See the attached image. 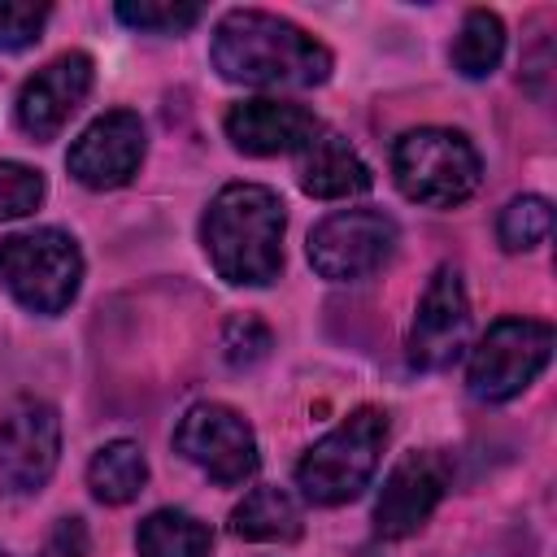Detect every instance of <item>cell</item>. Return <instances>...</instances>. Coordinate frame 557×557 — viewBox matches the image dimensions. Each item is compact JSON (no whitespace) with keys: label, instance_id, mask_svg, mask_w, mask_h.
<instances>
[{"label":"cell","instance_id":"1","mask_svg":"<svg viewBox=\"0 0 557 557\" xmlns=\"http://www.w3.org/2000/svg\"><path fill=\"white\" fill-rule=\"evenodd\" d=\"M213 70L244 87H318L331 74V52L296 22L261 9H231L213 26Z\"/></svg>","mask_w":557,"mask_h":557},{"label":"cell","instance_id":"2","mask_svg":"<svg viewBox=\"0 0 557 557\" xmlns=\"http://www.w3.org/2000/svg\"><path fill=\"white\" fill-rule=\"evenodd\" d=\"M283 200L261 183H231L213 196L200 222L213 270L235 287H265L283 270Z\"/></svg>","mask_w":557,"mask_h":557},{"label":"cell","instance_id":"3","mask_svg":"<svg viewBox=\"0 0 557 557\" xmlns=\"http://www.w3.org/2000/svg\"><path fill=\"white\" fill-rule=\"evenodd\" d=\"M387 440V413L374 405L352 409L335 431H326L296 466V487L313 505H344L352 500L370 474L379 470Z\"/></svg>","mask_w":557,"mask_h":557},{"label":"cell","instance_id":"4","mask_svg":"<svg viewBox=\"0 0 557 557\" xmlns=\"http://www.w3.org/2000/svg\"><path fill=\"white\" fill-rule=\"evenodd\" d=\"M392 174L409 200L431 205V209H453L466 196H474V187L483 178V161L461 131L418 126L396 139Z\"/></svg>","mask_w":557,"mask_h":557},{"label":"cell","instance_id":"5","mask_svg":"<svg viewBox=\"0 0 557 557\" xmlns=\"http://www.w3.org/2000/svg\"><path fill=\"white\" fill-rule=\"evenodd\" d=\"M0 283L30 313H61L78 296L83 252L57 226L9 235V239H0Z\"/></svg>","mask_w":557,"mask_h":557},{"label":"cell","instance_id":"6","mask_svg":"<svg viewBox=\"0 0 557 557\" xmlns=\"http://www.w3.org/2000/svg\"><path fill=\"white\" fill-rule=\"evenodd\" d=\"M553 357V326L540 318H496L487 335L479 339L470 357V396L483 405H505L522 387L535 383V374Z\"/></svg>","mask_w":557,"mask_h":557},{"label":"cell","instance_id":"7","mask_svg":"<svg viewBox=\"0 0 557 557\" xmlns=\"http://www.w3.org/2000/svg\"><path fill=\"white\" fill-rule=\"evenodd\" d=\"M396 252V222L374 209H339L309 231V265L331 283H352L387 265Z\"/></svg>","mask_w":557,"mask_h":557},{"label":"cell","instance_id":"8","mask_svg":"<svg viewBox=\"0 0 557 557\" xmlns=\"http://www.w3.org/2000/svg\"><path fill=\"white\" fill-rule=\"evenodd\" d=\"M174 448L222 487H235V483L257 474V435H252V426L231 405H218V400L191 405L178 418Z\"/></svg>","mask_w":557,"mask_h":557},{"label":"cell","instance_id":"9","mask_svg":"<svg viewBox=\"0 0 557 557\" xmlns=\"http://www.w3.org/2000/svg\"><path fill=\"white\" fill-rule=\"evenodd\" d=\"M61 457V418L48 400L22 396L0 418V483L17 496L39 492Z\"/></svg>","mask_w":557,"mask_h":557},{"label":"cell","instance_id":"10","mask_svg":"<svg viewBox=\"0 0 557 557\" xmlns=\"http://www.w3.org/2000/svg\"><path fill=\"white\" fill-rule=\"evenodd\" d=\"M470 335V305L461 274L453 265H440L418 300L413 326H409V366L418 370H448Z\"/></svg>","mask_w":557,"mask_h":557},{"label":"cell","instance_id":"11","mask_svg":"<svg viewBox=\"0 0 557 557\" xmlns=\"http://www.w3.org/2000/svg\"><path fill=\"white\" fill-rule=\"evenodd\" d=\"M139 161H144V122L131 109L100 113L65 152L70 174L91 191H109V187L131 183Z\"/></svg>","mask_w":557,"mask_h":557},{"label":"cell","instance_id":"12","mask_svg":"<svg viewBox=\"0 0 557 557\" xmlns=\"http://www.w3.org/2000/svg\"><path fill=\"white\" fill-rule=\"evenodd\" d=\"M96 65L87 52H61L44 70H35L17 91V126L30 139H52L87 100Z\"/></svg>","mask_w":557,"mask_h":557},{"label":"cell","instance_id":"13","mask_svg":"<svg viewBox=\"0 0 557 557\" xmlns=\"http://www.w3.org/2000/svg\"><path fill=\"white\" fill-rule=\"evenodd\" d=\"M444 487H448L444 457H435V453H405L392 466V474L383 479V492L374 500V531L383 540L413 535L431 518V509L440 505Z\"/></svg>","mask_w":557,"mask_h":557},{"label":"cell","instance_id":"14","mask_svg":"<svg viewBox=\"0 0 557 557\" xmlns=\"http://www.w3.org/2000/svg\"><path fill=\"white\" fill-rule=\"evenodd\" d=\"M318 131L322 122L305 104H287V100H244L226 113V139L248 157L300 152Z\"/></svg>","mask_w":557,"mask_h":557},{"label":"cell","instance_id":"15","mask_svg":"<svg viewBox=\"0 0 557 557\" xmlns=\"http://www.w3.org/2000/svg\"><path fill=\"white\" fill-rule=\"evenodd\" d=\"M374 174L370 165L352 152V144L335 131H318L305 148H300V187L318 200H344V196H361L370 191Z\"/></svg>","mask_w":557,"mask_h":557},{"label":"cell","instance_id":"16","mask_svg":"<svg viewBox=\"0 0 557 557\" xmlns=\"http://www.w3.org/2000/svg\"><path fill=\"white\" fill-rule=\"evenodd\" d=\"M231 531L239 540H257V544H292V540H300V509L283 487H252L235 505Z\"/></svg>","mask_w":557,"mask_h":557},{"label":"cell","instance_id":"17","mask_svg":"<svg viewBox=\"0 0 557 557\" xmlns=\"http://www.w3.org/2000/svg\"><path fill=\"white\" fill-rule=\"evenodd\" d=\"M135 548L139 557H209L213 531L183 509H157L139 522Z\"/></svg>","mask_w":557,"mask_h":557},{"label":"cell","instance_id":"18","mask_svg":"<svg viewBox=\"0 0 557 557\" xmlns=\"http://www.w3.org/2000/svg\"><path fill=\"white\" fill-rule=\"evenodd\" d=\"M87 483H91L96 500H104V505H126V500H135V496L144 492V483H148V461H144L139 444H131V440L104 444V448L91 457V466H87Z\"/></svg>","mask_w":557,"mask_h":557},{"label":"cell","instance_id":"19","mask_svg":"<svg viewBox=\"0 0 557 557\" xmlns=\"http://www.w3.org/2000/svg\"><path fill=\"white\" fill-rule=\"evenodd\" d=\"M505 57V26L487 9H470L453 39V70L466 78H487Z\"/></svg>","mask_w":557,"mask_h":557},{"label":"cell","instance_id":"20","mask_svg":"<svg viewBox=\"0 0 557 557\" xmlns=\"http://www.w3.org/2000/svg\"><path fill=\"white\" fill-rule=\"evenodd\" d=\"M553 231V205L544 196H518L500 209L496 218V235L509 252H527V248H540Z\"/></svg>","mask_w":557,"mask_h":557},{"label":"cell","instance_id":"21","mask_svg":"<svg viewBox=\"0 0 557 557\" xmlns=\"http://www.w3.org/2000/svg\"><path fill=\"white\" fill-rule=\"evenodd\" d=\"M117 17L148 35H183L205 17V9L191 0H122Z\"/></svg>","mask_w":557,"mask_h":557},{"label":"cell","instance_id":"22","mask_svg":"<svg viewBox=\"0 0 557 557\" xmlns=\"http://www.w3.org/2000/svg\"><path fill=\"white\" fill-rule=\"evenodd\" d=\"M270 348H274V335H270V326H265L261 318H252V313L231 318V322L222 326V357H226L235 370H248V366L265 361Z\"/></svg>","mask_w":557,"mask_h":557},{"label":"cell","instance_id":"23","mask_svg":"<svg viewBox=\"0 0 557 557\" xmlns=\"http://www.w3.org/2000/svg\"><path fill=\"white\" fill-rule=\"evenodd\" d=\"M48 183L39 170L22 165V161H0V222L9 218H26L30 209H39Z\"/></svg>","mask_w":557,"mask_h":557},{"label":"cell","instance_id":"24","mask_svg":"<svg viewBox=\"0 0 557 557\" xmlns=\"http://www.w3.org/2000/svg\"><path fill=\"white\" fill-rule=\"evenodd\" d=\"M48 4L44 0H0V52H22L39 39L44 22H48Z\"/></svg>","mask_w":557,"mask_h":557},{"label":"cell","instance_id":"25","mask_svg":"<svg viewBox=\"0 0 557 557\" xmlns=\"http://www.w3.org/2000/svg\"><path fill=\"white\" fill-rule=\"evenodd\" d=\"M91 540H87V527L83 518H57V527L48 531L39 557H87Z\"/></svg>","mask_w":557,"mask_h":557},{"label":"cell","instance_id":"26","mask_svg":"<svg viewBox=\"0 0 557 557\" xmlns=\"http://www.w3.org/2000/svg\"><path fill=\"white\" fill-rule=\"evenodd\" d=\"M0 557H9V553H0Z\"/></svg>","mask_w":557,"mask_h":557}]
</instances>
